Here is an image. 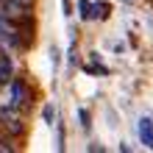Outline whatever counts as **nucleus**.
<instances>
[{"mask_svg":"<svg viewBox=\"0 0 153 153\" xmlns=\"http://www.w3.org/2000/svg\"><path fill=\"white\" fill-rule=\"evenodd\" d=\"M28 95H25V84L22 81H11V95H8V109H22Z\"/></svg>","mask_w":153,"mask_h":153,"instance_id":"obj_1","label":"nucleus"},{"mask_svg":"<svg viewBox=\"0 0 153 153\" xmlns=\"http://www.w3.org/2000/svg\"><path fill=\"white\" fill-rule=\"evenodd\" d=\"M139 139H142L145 148L153 150V120H150V117H142V120H139Z\"/></svg>","mask_w":153,"mask_h":153,"instance_id":"obj_2","label":"nucleus"},{"mask_svg":"<svg viewBox=\"0 0 153 153\" xmlns=\"http://www.w3.org/2000/svg\"><path fill=\"white\" fill-rule=\"evenodd\" d=\"M8 78H11V61H8V59H0V86L8 84Z\"/></svg>","mask_w":153,"mask_h":153,"instance_id":"obj_3","label":"nucleus"},{"mask_svg":"<svg viewBox=\"0 0 153 153\" xmlns=\"http://www.w3.org/2000/svg\"><path fill=\"white\" fill-rule=\"evenodd\" d=\"M78 8H81V17L84 20H92V3L89 0H78Z\"/></svg>","mask_w":153,"mask_h":153,"instance_id":"obj_4","label":"nucleus"},{"mask_svg":"<svg viewBox=\"0 0 153 153\" xmlns=\"http://www.w3.org/2000/svg\"><path fill=\"white\" fill-rule=\"evenodd\" d=\"M78 117H81V125H84V128H89V111H86V109H81Z\"/></svg>","mask_w":153,"mask_h":153,"instance_id":"obj_5","label":"nucleus"},{"mask_svg":"<svg viewBox=\"0 0 153 153\" xmlns=\"http://www.w3.org/2000/svg\"><path fill=\"white\" fill-rule=\"evenodd\" d=\"M0 150H11V142H6V139H0Z\"/></svg>","mask_w":153,"mask_h":153,"instance_id":"obj_6","label":"nucleus"}]
</instances>
